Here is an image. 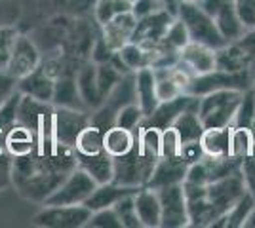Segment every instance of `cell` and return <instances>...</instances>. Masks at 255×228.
Segmentation results:
<instances>
[{
  "instance_id": "obj_23",
  "label": "cell",
  "mask_w": 255,
  "mask_h": 228,
  "mask_svg": "<svg viewBox=\"0 0 255 228\" xmlns=\"http://www.w3.org/2000/svg\"><path fill=\"white\" fill-rule=\"evenodd\" d=\"M231 131L233 126L225 128H206L200 135L204 156L210 158H229L231 156Z\"/></svg>"
},
{
  "instance_id": "obj_16",
  "label": "cell",
  "mask_w": 255,
  "mask_h": 228,
  "mask_svg": "<svg viewBox=\"0 0 255 228\" xmlns=\"http://www.w3.org/2000/svg\"><path fill=\"white\" fill-rule=\"evenodd\" d=\"M135 25H137V19L131 11H126V13H120L117 17H113L109 23H105L101 27V40L113 50L117 52L118 48H122L124 44H128L133 36V31H135Z\"/></svg>"
},
{
  "instance_id": "obj_19",
  "label": "cell",
  "mask_w": 255,
  "mask_h": 228,
  "mask_svg": "<svg viewBox=\"0 0 255 228\" xmlns=\"http://www.w3.org/2000/svg\"><path fill=\"white\" fill-rule=\"evenodd\" d=\"M133 82H135V101L147 118L160 105L158 97H156V80H154L152 67H143V69L135 71Z\"/></svg>"
},
{
  "instance_id": "obj_1",
  "label": "cell",
  "mask_w": 255,
  "mask_h": 228,
  "mask_svg": "<svg viewBox=\"0 0 255 228\" xmlns=\"http://www.w3.org/2000/svg\"><path fill=\"white\" fill-rule=\"evenodd\" d=\"M75 167V149L57 143L53 133L40 135L34 151L11 158V185L25 200L44 204Z\"/></svg>"
},
{
  "instance_id": "obj_30",
  "label": "cell",
  "mask_w": 255,
  "mask_h": 228,
  "mask_svg": "<svg viewBox=\"0 0 255 228\" xmlns=\"http://www.w3.org/2000/svg\"><path fill=\"white\" fill-rule=\"evenodd\" d=\"M103 135H105V131L101 130L99 126L90 122L84 130L78 133V137H76L75 152L78 156H96V154L105 152Z\"/></svg>"
},
{
  "instance_id": "obj_37",
  "label": "cell",
  "mask_w": 255,
  "mask_h": 228,
  "mask_svg": "<svg viewBox=\"0 0 255 228\" xmlns=\"http://www.w3.org/2000/svg\"><path fill=\"white\" fill-rule=\"evenodd\" d=\"M113 209L117 211L118 219L122 223V228H139L141 223H139L137 211H135V204H133V194L124 196L122 200H118L117 204L113 206Z\"/></svg>"
},
{
  "instance_id": "obj_41",
  "label": "cell",
  "mask_w": 255,
  "mask_h": 228,
  "mask_svg": "<svg viewBox=\"0 0 255 228\" xmlns=\"http://www.w3.org/2000/svg\"><path fill=\"white\" fill-rule=\"evenodd\" d=\"M233 4L246 31L255 29V0H233Z\"/></svg>"
},
{
  "instance_id": "obj_32",
  "label": "cell",
  "mask_w": 255,
  "mask_h": 228,
  "mask_svg": "<svg viewBox=\"0 0 255 228\" xmlns=\"http://www.w3.org/2000/svg\"><path fill=\"white\" fill-rule=\"evenodd\" d=\"M255 137L252 128L246 126H233L231 131V156L236 160H246L254 154Z\"/></svg>"
},
{
  "instance_id": "obj_47",
  "label": "cell",
  "mask_w": 255,
  "mask_h": 228,
  "mask_svg": "<svg viewBox=\"0 0 255 228\" xmlns=\"http://www.w3.org/2000/svg\"><path fill=\"white\" fill-rule=\"evenodd\" d=\"M11 185V156L2 154L0 156V190Z\"/></svg>"
},
{
  "instance_id": "obj_51",
  "label": "cell",
  "mask_w": 255,
  "mask_h": 228,
  "mask_svg": "<svg viewBox=\"0 0 255 228\" xmlns=\"http://www.w3.org/2000/svg\"><path fill=\"white\" fill-rule=\"evenodd\" d=\"M177 4H200V0H177Z\"/></svg>"
},
{
  "instance_id": "obj_49",
  "label": "cell",
  "mask_w": 255,
  "mask_h": 228,
  "mask_svg": "<svg viewBox=\"0 0 255 228\" xmlns=\"http://www.w3.org/2000/svg\"><path fill=\"white\" fill-rule=\"evenodd\" d=\"M2 154H8V151H6V130L0 128V156Z\"/></svg>"
},
{
  "instance_id": "obj_50",
  "label": "cell",
  "mask_w": 255,
  "mask_h": 228,
  "mask_svg": "<svg viewBox=\"0 0 255 228\" xmlns=\"http://www.w3.org/2000/svg\"><path fill=\"white\" fill-rule=\"evenodd\" d=\"M164 4H166V8L170 11H173V13H177V0H162Z\"/></svg>"
},
{
  "instance_id": "obj_15",
  "label": "cell",
  "mask_w": 255,
  "mask_h": 228,
  "mask_svg": "<svg viewBox=\"0 0 255 228\" xmlns=\"http://www.w3.org/2000/svg\"><path fill=\"white\" fill-rule=\"evenodd\" d=\"M177 61L192 76H202L217 69V52L204 44L189 42L177 54Z\"/></svg>"
},
{
  "instance_id": "obj_39",
  "label": "cell",
  "mask_w": 255,
  "mask_h": 228,
  "mask_svg": "<svg viewBox=\"0 0 255 228\" xmlns=\"http://www.w3.org/2000/svg\"><path fill=\"white\" fill-rule=\"evenodd\" d=\"M88 228H122V223L118 219L117 211L113 207L92 211V217L86 223Z\"/></svg>"
},
{
  "instance_id": "obj_12",
  "label": "cell",
  "mask_w": 255,
  "mask_h": 228,
  "mask_svg": "<svg viewBox=\"0 0 255 228\" xmlns=\"http://www.w3.org/2000/svg\"><path fill=\"white\" fill-rule=\"evenodd\" d=\"M175 17H177V13L166 10V8L154 11L147 17H141V19H137L131 42H137L143 48L152 50L166 36V33H168V29H170V25L173 23Z\"/></svg>"
},
{
  "instance_id": "obj_5",
  "label": "cell",
  "mask_w": 255,
  "mask_h": 228,
  "mask_svg": "<svg viewBox=\"0 0 255 228\" xmlns=\"http://www.w3.org/2000/svg\"><path fill=\"white\" fill-rule=\"evenodd\" d=\"M244 192L246 186L240 169L231 175H227V177H221L217 181H212V183L204 185V196H206V202H208V207H210V213H212L213 221L219 219L221 215H225L238 202V198Z\"/></svg>"
},
{
  "instance_id": "obj_42",
  "label": "cell",
  "mask_w": 255,
  "mask_h": 228,
  "mask_svg": "<svg viewBox=\"0 0 255 228\" xmlns=\"http://www.w3.org/2000/svg\"><path fill=\"white\" fill-rule=\"evenodd\" d=\"M166 8V4L162 0H133L131 2V13L135 15V19H141V17H147L154 11ZM168 10V8H166Z\"/></svg>"
},
{
  "instance_id": "obj_14",
  "label": "cell",
  "mask_w": 255,
  "mask_h": 228,
  "mask_svg": "<svg viewBox=\"0 0 255 228\" xmlns=\"http://www.w3.org/2000/svg\"><path fill=\"white\" fill-rule=\"evenodd\" d=\"M90 124V112L69 107H55L53 112V135L57 143L75 149L78 133Z\"/></svg>"
},
{
  "instance_id": "obj_7",
  "label": "cell",
  "mask_w": 255,
  "mask_h": 228,
  "mask_svg": "<svg viewBox=\"0 0 255 228\" xmlns=\"http://www.w3.org/2000/svg\"><path fill=\"white\" fill-rule=\"evenodd\" d=\"M115 160V175H113V183L126 186H147L152 169L156 162L150 160L147 156H143L137 151V147L133 145V149L124 154L113 158Z\"/></svg>"
},
{
  "instance_id": "obj_20",
  "label": "cell",
  "mask_w": 255,
  "mask_h": 228,
  "mask_svg": "<svg viewBox=\"0 0 255 228\" xmlns=\"http://www.w3.org/2000/svg\"><path fill=\"white\" fill-rule=\"evenodd\" d=\"M76 80V87H78V93L84 101L86 109L90 112L97 110L101 105H103V95L99 91V86H97V76H96V63H86L78 69V73L75 76Z\"/></svg>"
},
{
  "instance_id": "obj_46",
  "label": "cell",
  "mask_w": 255,
  "mask_h": 228,
  "mask_svg": "<svg viewBox=\"0 0 255 228\" xmlns=\"http://www.w3.org/2000/svg\"><path fill=\"white\" fill-rule=\"evenodd\" d=\"M15 89H17V80L11 78L6 71H0V105L10 97Z\"/></svg>"
},
{
  "instance_id": "obj_26",
  "label": "cell",
  "mask_w": 255,
  "mask_h": 228,
  "mask_svg": "<svg viewBox=\"0 0 255 228\" xmlns=\"http://www.w3.org/2000/svg\"><path fill=\"white\" fill-rule=\"evenodd\" d=\"M52 105L53 107H69V109L88 110L82 97H80V93H78L76 80L73 76H65V75H59L55 78ZM88 112H90V110H88Z\"/></svg>"
},
{
  "instance_id": "obj_22",
  "label": "cell",
  "mask_w": 255,
  "mask_h": 228,
  "mask_svg": "<svg viewBox=\"0 0 255 228\" xmlns=\"http://www.w3.org/2000/svg\"><path fill=\"white\" fill-rule=\"evenodd\" d=\"M139 186H126L118 185V183H103L97 185L96 190L90 194V198L84 202V206L90 211H97V209H105V207H113L118 200H122L124 196L133 194Z\"/></svg>"
},
{
  "instance_id": "obj_44",
  "label": "cell",
  "mask_w": 255,
  "mask_h": 228,
  "mask_svg": "<svg viewBox=\"0 0 255 228\" xmlns=\"http://www.w3.org/2000/svg\"><path fill=\"white\" fill-rule=\"evenodd\" d=\"M181 158H183L185 162L189 163V165H191V163H194V162H198V160H202V158H204V151H202V145H200V139H198V141L183 143Z\"/></svg>"
},
{
  "instance_id": "obj_34",
  "label": "cell",
  "mask_w": 255,
  "mask_h": 228,
  "mask_svg": "<svg viewBox=\"0 0 255 228\" xmlns=\"http://www.w3.org/2000/svg\"><path fill=\"white\" fill-rule=\"evenodd\" d=\"M181 151H183V141L181 135L173 126H168L162 130V137H160V158H181Z\"/></svg>"
},
{
  "instance_id": "obj_29",
  "label": "cell",
  "mask_w": 255,
  "mask_h": 228,
  "mask_svg": "<svg viewBox=\"0 0 255 228\" xmlns=\"http://www.w3.org/2000/svg\"><path fill=\"white\" fill-rule=\"evenodd\" d=\"M34 147H36V135L29 128H25L21 124H13L6 131V151L11 158L25 156L34 151Z\"/></svg>"
},
{
  "instance_id": "obj_8",
  "label": "cell",
  "mask_w": 255,
  "mask_h": 228,
  "mask_svg": "<svg viewBox=\"0 0 255 228\" xmlns=\"http://www.w3.org/2000/svg\"><path fill=\"white\" fill-rule=\"evenodd\" d=\"M53 112L55 107L52 103L38 101L31 95H19V105H17V124L40 137V135H52L53 133Z\"/></svg>"
},
{
  "instance_id": "obj_45",
  "label": "cell",
  "mask_w": 255,
  "mask_h": 228,
  "mask_svg": "<svg viewBox=\"0 0 255 228\" xmlns=\"http://www.w3.org/2000/svg\"><path fill=\"white\" fill-rule=\"evenodd\" d=\"M19 15V8L13 0H0V25H13Z\"/></svg>"
},
{
  "instance_id": "obj_27",
  "label": "cell",
  "mask_w": 255,
  "mask_h": 228,
  "mask_svg": "<svg viewBox=\"0 0 255 228\" xmlns=\"http://www.w3.org/2000/svg\"><path fill=\"white\" fill-rule=\"evenodd\" d=\"M117 61L120 63V67L126 71V73H135L143 67H152V52L143 48L137 42H129L124 44L122 48H118L117 52Z\"/></svg>"
},
{
  "instance_id": "obj_17",
  "label": "cell",
  "mask_w": 255,
  "mask_h": 228,
  "mask_svg": "<svg viewBox=\"0 0 255 228\" xmlns=\"http://www.w3.org/2000/svg\"><path fill=\"white\" fill-rule=\"evenodd\" d=\"M53 86H55V76L42 65L36 71H32L31 75L23 76L21 80H17V91L19 93L31 95V97L38 99V101H46V103H52Z\"/></svg>"
},
{
  "instance_id": "obj_24",
  "label": "cell",
  "mask_w": 255,
  "mask_h": 228,
  "mask_svg": "<svg viewBox=\"0 0 255 228\" xmlns=\"http://www.w3.org/2000/svg\"><path fill=\"white\" fill-rule=\"evenodd\" d=\"M255 65V57L246 52L238 40H233L217 50V69L221 71H244Z\"/></svg>"
},
{
  "instance_id": "obj_33",
  "label": "cell",
  "mask_w": 255,
  "mask_h": 228,
  "mask_svg": "<svg viewBox=\"0 0 255 228\" xmlns=\"http://www.w3.org/2000/svg\"><path fill=\"white\" fill-rule=\"evenodd\" d=\"M131 11V0H96L94 6V17L99 27H103L113 17L120 13Z\"/></svg>"
},
{
  "instance_id": "obj_9",
  "label": "cell",
  "mask_w": 255,
  "mask_h": 228,
  "mask_svg": "<svg viewBox=\"0 0 255 228\" xmlns=\"http://www.w3.org/2000/svg\"><path fill=\"white\" fill-rule=\"evenodd\" d=\"M154 190L158 194L160 209H162V223H160V227L164 228L189 227V209H187L183 183L160 186V188H154Z\"/></svg>"
},
{
  "instance_id": "obj_10",
  "label": "cell",
  "mask_w": 255,
  "mask_h": 228,
  "mask_svg": "<svg viewBox=\"0 0 255 228\" xmlns=\"http://www.w3.org/2000/svg\"><path fill=\"white\" fill-rule=\"evenodd\" d=\"M92 217V211L80 206H44L34 217V227L46 228H82Z\"/></svg>"
},
{
  "instance_id": "obj_35",
  "label": "cell",
  "mask_w": 255,
  "mask_h": 228,
  "mask_svg": "<svg viewBox=\"0 0 255 228\" xmlns=\"http://www.w3.org/2000/svg\"><path fill=\"white\" fill-rule=\"evenodd\" d=\"M143 120H145V114H143V110L139 109L137 103L133 101V103H128V105H124L122 109L118 110L117 116H115V126L135 131L143 124Z\"/></svg>"
},
{
  "instance_id": "obj_28",
  "label": "cell",
  "mask_w": 255,
  "mask_h": 228,
  "mask_svg": "<svg viewBox=\"0 0 255 228\" xmlns=\"http://www.w3.org/2000/svg\"><path fill=\"white\" fill-rule=\"evenodd\" d=\"M133 145H135V131L120 128V126H111L105 130L103 147L109 156L113 158L124 156L133 149Z\"/></svg>"
},
{
  "instance_id": "obj_53",
  "label": "cell",
  "mask_w": 255,
  "mask_h": 228,
  "mask_svg": "<svg viewBox=\"0 0 255 228\" xmlns=\"http://www.w3.org/2000/svg\"><path fill=\"white\" fill-rule=\"evenodd\" d=\"M131 2H133V0H131Z\"/></svg>"
},
{
  "instance_id": "obj_18",
  "label": "cell",
  "mask_w": 255,
  "mask_h": 228,
  "mask_svg": "<svg viewBox=\"0 0 255 228\" xmlns=\"http://www.w3.org/2000/svg\"><path fill=\"white\" fill-rule=\"evenodd\" d=\"M133 204L141 227L145 228H158L162 223V209L160 200L154 188L150 186H139L133 192Z\"/></svg>"
},
{
  "instance_id": "obj_40",
  "label": "cell",
  "mask_w": 255,
  "mask_h": 228,
  "mask_svg": "<svg viewBox=\"0 0 255 228\" xmlns=\"http://www.w3.org/2000/svg\"><path fill=\"white\" fill-rule=\"evenodd\" d=\"M19 91L15 89L10 97L0 105V128L10 130L13 124H17V105H19Z\"/></svg>"
},
{
  "instance_id": "obj_6",
  "label": "cell",
  "mask_w": 255,
  "mask_h": 228,
  "mask_svg": "<svg viewBox=\"0 0 255 228\" xmlns=\"http://www.w3.org/2000/svg\"><path fill=\"white\" fill-rule=\"evenodd\" d=\"M97 183L92 175L76 165L71 173L65 177V181L46 198L44 206H80L96 190Z\"/></svg>"
},
{
  "instance_id": "obj_31",
  "label": "cell",
  "mask_w": 255,
  "mask_h": 228,
  "mask_svg": "<svg viewBox=\"0 0 255 228\" xmlns=\"http://www.w3.org/2000/svg\"><path fill=\"white\" fill-rule=\"evenodd\" d=\"M171 126L177 130V133L181 135V141L183 143L198 141L200 135H202V131H204V126H202V122H200V116H198L196 109L183 110L179 116L173 120Z\"/></svg>"
},
{
  "instance_id": "obj_4",
  "label": "cell",
  "mask_w": 255,
  "mask_h": 228,
  "mask_svg": "<svg viewBox=\"0 0 255 228\" xmlns=\"http://www.w3.org/2000/svg\"><path fill=\"white\" fill-rule=\"evenodd\" d=\"M254 84V67L244 69V71H221L215 69L212 73L202 76H192L191 84L187 87V93L191 95H206L210 91L217 89H238V91H248Z\"/></svg>"
},
{
  "instance_id": "obj_43",
  "label": "cell",
  "mask_w": 255,
  "mask_h": 228,
  "mask_svg": "<svg viewBox=\"0 0 255 228\" xmlns=\"http://www.w3.org/2000/svg\"><path fill=\"white\" fill-rule=\"evenodd\" d=\"M240 173H242V179H244L246 190L255 198V158L254 156L242 160V163H240Z\"/></svg>"
},
{
  "instance_id": "obj_38",
  "label": "cell",
  "mask_w": 255,
  "mask_h": 228,
  "mask_svg": "<svg viewBox=\"0 0 255 228\" xmlns=\"http://www.w3.org/2000/svg\"><path fill=\"white\" fill-rule=\"evenodd\" d=\"M254 120H255V93L252 89H248V91H244L242 101L238 105L233 126H246V128H250L254 124Z\"/></svg>"
},
{
  "instance_id": "obj_21",
  "label": "cell",
  "mask_w": 255,
  "mask_h": 228,
  "mask_svg": "<svg viewBox=\"0 0 255 228\" xmlns=\"http://www.w3.org/2000/svg\"><path fill=\"white\" fill-rule=\"evenodd\" d=\"M187 167L189 163L183 158H158V162L152 169L147 186L150 188H160L166 185H175V183H183L185 175H187Z\"/></svg>"
},
{
  "instance_id": "obj_25",
  "label": "cell",
  "mask_w": 255,
  "mask_h": 228,
  "mask_svg": "<svg viewBox=\"0 0 255 228\" xmlns=\"http://www.w3.org/2000/svg\"><path fill=\"white\" fill-rule=\"evenodd\" d=\"M76 165L92 175V179L97 185L111 183L115 175V160L107 152L96 154V156H78L76 154Z\"/></svg>"
},
{
  "instance_id": "obj_3",
  "label": "cell",
  "mask_w": 255,
  "mask_h": 228,
  "mask_svg": "<svg viewBox=\"0 0 255 228\" xmlns=\"http://www.w3.org/2000/svg\"><path fill=\"white\" fill-rule=\"evenodd\" d=\"M177 17L185 23L191 42L204 44L212 50H221L227 46V40L217 29V25L198 4H177Z\"/></svg>"
},
{
  "instance_id": "obj_2",
  "label": "cell",
  "mask_w": 255,
  "mask_h": 228,
  "mask_svg": "<svg viewBox=\"0 0 255 228\" xmlns=\"http://www.w3.org/2000/svg\"><path fill=\"white\" fill-rule=\"evenodd\" d=\"M242 95L244 91H238V89H217V91L200 95L196 112L200 116L204 130L233 126Z\"/></svg>"
},
{
  "instance_id": "obj_36",
  "label": "cell",
  "mask_w": 255,
  "mask_h": 228,
  "mask_svg": "<svg viewBox=\"0 0 255 228\" xmlns=\"http://www.w3.org/2000/svg\"><path fill=\"white\" fill-rule=\"evenodd\" d=\"M19 31L15 25H0V71H6Z\"/></svg>"
},
{
  "instance_id": "obj_48",
  "label": "cell",
  "mask_w": 255,
  "mask_h": 228,
  "mask_svg": "<svg viewBox=\"0 0 255 228\" xmlns=\"http://www.w3.org/2000/svg\"><path fill=\"white\" fill-rule=\"evenodd\" d=\"M244 227L246 228H255V204H254V207H252V211L248 213V217H246Z\"/></svg>"
},
{
  "instance_id": "obj_11",
  "label": "cell",
  "mask_w": 255,
  "mask_h": 228,
  "mask_svg": "<svg viewBox=\"0 0 255 228\" xmlns=\"http://www.w3.org/2000/svg\"><path fill=\"white\" fill-rule=\"evenodd\" d=\"M198 6L215 21L227 42H233L246 33L244 25L234 10L233 0H200Z\"/></svg>"
},
{
  "instance_id": "obj_13",
  "label": "cell",
  "mask_w": 255,
  "mask_h": 228,
  "mask_svg": "<svg viewBox=\"0 0 255 228\" xmlns=\"http://www.w3.org/2000/svg\"><path fill=\"white\" fill-rule=\"evenodd\" d=\"M40 65H42V55H40L36 42L31 36L19 33L10 61H8V67H6V73L15 80H21L23 76L31 75L32 71H36Z\"/></svg>"
},
{
  "instance_id": "obj_52",
  "label": "cell",
  "mask_w": 255,
  "mask_h": 228,
  "mask_svg": "<svg viewBox=\"0 0 255 228\" xmlns=\"http://www.w3.org/2000/svg\"><path fill=\"white\" fill-rule=\"evenodd\" d=\"M252 91L255 93V65H254V84H252Z\"/></svg>"
}]
</instances>
